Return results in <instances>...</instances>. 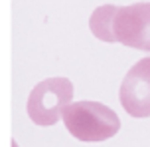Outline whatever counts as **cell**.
I'll return each instance as SVG.
<instances>
[{
  "mask_svg": "<svg viewBox=\"0 0 150 147\" xmlns=\"http://www.w3.org/2000/svg\"><path fill=\"white\" fill-rule=\"evenodd\" d=\"M89 28L103 42H120L127 48L150 52V2L99 6L89 18Z\"/></svg>",
  "mask_w": 150,
  "mask_h": 147,
  "instance_id": "1",
  "label": "cell"
},
{
  "mask_svg": "<svg viewBox=\"0 0 150 147\" xmlns=\"http://www.w3.org/2000/svg\"><path fill=\"white\" fill-rule=\"evenodd\" d=\"M63 123L75 139L85 143H99L115 137L120 129L117 111L101 101H75L63 111Z\"/></svg>",
  "mask_w": 150,
  "mask_h": 147,
  "instance_id": "2",
  "label": "cell"
},
{
  "mask_svg": "<svg viewBox=\"0 0 150 147\" xmlns=\"http://www.w3.org/2000/svg\"><path fill=\"white\" fill-rule=\"evenodd\" d=\"M71 100H73V84L67 77H47L30 92L26 111L36 125L47 127L57 123L59 115H63Z\"/></svg>",
  "mask_w": 150,
  "mask_h": 147,
  "instance_id": "3",
  "label": "cell"
},
{
  "mask_svg": "<svg viewBox=\"0 0 150 147\" xmlns=\"http://www.w3.org/2000/svg\"><path fill=\"white\" fill-rule=\"evenodd\" d=\"M119 100L130 117H150V58L138 60L127 72Z\"/></svg>",
  "mask_w": 150,
  "mask_h": 147,
  "instance_id": "4",
  "label": "cell"
}]
</instances>
